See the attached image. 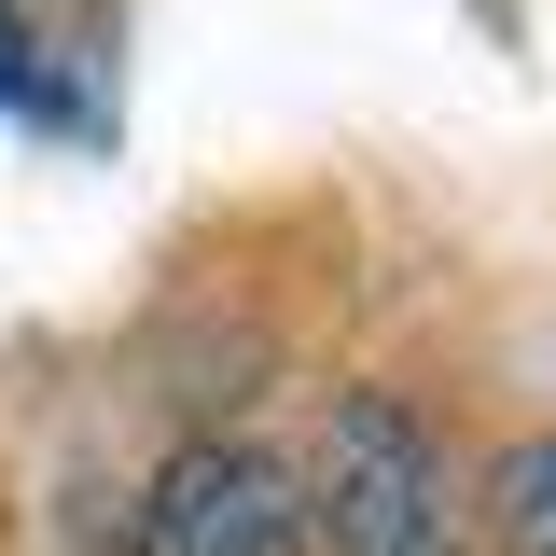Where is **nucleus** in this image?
<instances>
[{
    "mask_svg": "<svg viewBox=\"0 0 556 556\" xmlns=\"http://www.w3.org/2000/svg\"><path fill=\"white\" fill-rule=\"evenodd\" d=\"M0 112H56V56H42V28L0 0Z\"/></svg>",
    "mask_w": 556,
    "mask_h": 556,
    "instance_id": "4",
    "label": "nucleus"
},
{
    "mask_svg": "<svg viewBox=\"0 0 556 556\" xmlns=\"http://www.w3.org/2000/svg\"><path fill=\"white\" fill-rule=\"evenodd\" d=\"M486 515H501V543H515V556H556V431L501 459V486H486Z\"/></svg>",
    "mask_w": 556,
    "mask_h": 556,
    "instance_id": "3",
    "label": "nucleus"
},
{
    "mask_svg": "<svg viewBox=\"0 0 556 556\" xmlns=\"http://www.w3.org/2000/svg\"><path fill=\"white\" fill-rule=\"evenodd\" d=\"M292 543H306L292 459H265V445H181L153 473V501H139L126 556H292Z\"/></svg>",
    "mask_w": 556,
    "mask_h": 556,
    "instance_id": "2",
    "label": "nucleus"
},
{
    "mask_svg": "<svg viewBox=\"0 0 556 556\" xmlns=\"http://www.w3.org/2000/svg\"><path fill=\"white\" fill-rule=\"evenodd\" d=\"M306 529H320V556H459L445 445L390 390H334L320 459H306Z\"/></svg>",
    "mask_w": 556,
    "mask_h": 556,
    "instance_id": "1",
    "label": "nucleus"
}]
</instances>
